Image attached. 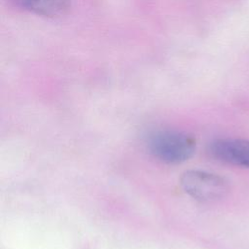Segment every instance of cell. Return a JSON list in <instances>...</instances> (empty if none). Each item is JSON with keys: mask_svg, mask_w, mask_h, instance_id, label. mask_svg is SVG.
<instances>
[{"mask_svg": "<svg viewBox=\"0 0 249 249\" xmlns=\"http://www.w3.org/2000/svg\"><path fill=\"white\" fill-rule=\"evenodd\" d=\"M151 154L162 162L177 164L188 160L195 153L193 136L177 130H158L148 139Z\"/></svg>", "mask_w": 249, "mask_h": 249, "instance_id": "cell-1", "label": "cell"}, {"mask_svg": "<svg viewBox=\"0 0 249 249\" xmlns=\"http://www.w3.org/2000/svg\"><path fill=\"white\" fill-rule=\"evenodd\" d=\"M180 181L185 193L199 202H215L229 192V183L224 177L204 170H188Z\"/></svg>", "mask_w": 249, "mask_h": 249, "instance_id": "cell-2", "label": "cell"}, {"mask_svg": "<svg viewBox=\"0 0 249 249\" xmlns=\"http://www.w3.org/2000/svg\"><path fill=\"white\" fill-rule=\"evenodd\" d=\"M15 6L43 17H59L66 14L70 0H10Z\"/></svg>", "mask_w": 249, "mask_h": 249, "instance_id": "cell-4", "label": "cell"}, {"mask_svg": "<svg viewBox=\"0 0 249 249\" xmlns=\"http://www.w3.org/2000/svg\"><path fill=\"white\" fill-rule=\"evenodd\" d=\"M208 154L220 162L249 168V140L217 138L209 143Z\"/></svg>", "mask_w": 249, "mask_h": 249, "instance_id": "cell-3", "label": "cell"}]
</instances>
